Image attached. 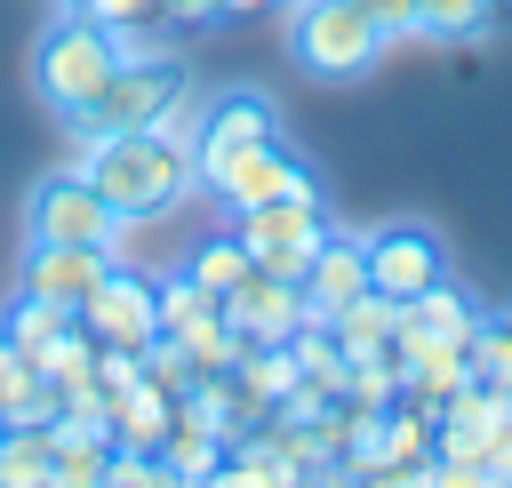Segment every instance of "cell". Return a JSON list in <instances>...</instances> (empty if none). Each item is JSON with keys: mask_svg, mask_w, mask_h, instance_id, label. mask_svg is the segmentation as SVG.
Returning a JSON list of instances; mask_svg holds the SVG:
<instances>
[{"mask_svg": "<svg viewBox=\"0 0 512 488\" xmlns=\"http://www.w3.org/2000/svg\"><path fill=\"white\" fill-rule=\"evenodd\" d=\"M80 176L104 192V208L120 224H152L176 216L200 176H192V128L160 120V128H120V136H80Z\"/></svg>", "mask_w": 512, "mask_h": 488, "instance_id": "6da1fadb", "label": "cell"}, {"mask_svg": "<svg viewBox=\"0 0 512 488\" xmlns=\"http://www.w3.org/2000/svg\"><path fill=\"white\" fill-rule=\"evenodd\" d=\"M192 112H200L192 104V72L168 48H144V56H120L112 80L64 120H72V136H120V128H160V120L192 128Z\"/></svg>", "mask_w": 512, "mask_h": 488, "instance_id": "7a4b0ae2", "label": "cell"}, {"mask_svg": "<svg viewBox=\"0 0 512 488\" xmlns=\"http://www.w3.org/2000/svg\"><path fill=\"white\" fill-rule=\"evenodd\" d=\"M112 64H120L112 24L80 16V8H64V16L40 32V48H32V80H40V96H48L56 112H80V104L112 80Z\"/></svg>", "mask_w": 512, "mask_h": 488, "instance_id": "3957f363", "label": "cell"}, {"mask_svg": "<svg viewBox=\"0 0 512 488\" xmlns=\"http://www.w3.org/2000/svg\"><path fill=\"white\" fill-rule=\"evenodd\" d=\"M288 48L312 80H360L384 56V32L352 0H288Z\"/></svg>", "mask_w": 512, "mask_h": 488, "instance_id": "277c9868", "label": "cell"}, {"mask_svg": "<svg viewBox=\"0 0 512 488\" xmlns=\"http://www.w3.org/2000/svg\"><path fill=\"white\" fill-rule=\"evenodd\" d=\"M232 232H240V248H248L264 272L304 280L312 248L328 240V208H320V200H264V208H232Z\"/></svg>", "mask_w": 512, "mask_h": 488, "instance_id": "5b68a950", "label": "cell"}, {"mask_svg": "<svg viewBox=\"0 0 512 488\" xmlns=\"http://www.w3.org/2000/svg\"><path fill=\"white\" fill-rule=\"evenodd\" d=\"M208 192H216L224 208H264V200H320V176H312L304 152H288L280 136H264V144L232 152V160L208 176Z\"/></svg>", "mask_w": 512, "mask_h": 488, "instance_id": "8992f818", "label": "cell"}, {"mask_svg": "<svg viewBox=\"0 0 512 488\" xmlns=\"http://www.w3.org/2000/svg\"><path fill=\"white\" fill-rule=\"evenodd\" d=\"M32 240H72V248H112L120 256V216L104 208V192L80 168H56L48 184H32Z\"/></svg>", "mask_w": 512, "mask_h": 488, "instance_id": "52a82bcc", "label": "cell"}, {"mask_svg": "<svg viewBox=\"0 0 512 488\" xmlns=\"http://www.w3.org/2000/svg\"><path fill=\"white\" fill-rule=\"evenodd\" d=\"M272 120H280V112H272V96H264V88H224V96H208V104L192 112V176H200V192H208V176H216L232 152H248V144H264V136H280Z\"/></svg>", "mask_w": 512, "mask_h": 488, "instance_id": "ba28073f", "label": "cell"}, {"mask_svg": "<svg viewBox=\"0 0 512 488\" xmlns=\"http://www.w3.org/2000/svg\"><path fill=\"white\" fill-rule=\"evenodd\" d=\"M80 328H88L96 344H128V352H144V344L160 336V280L136 272V264H112V272L96 280V296L80 304Z\"/></svg>", "mask_w": 512, "mask_h": 488, "instance_id": "9c48e42d", "label": "cell"}, {"mask_svg": "<svg viewBox=\"0 0 512 488\" xmlns=\"http://www.w3.org/2000/svg\"><path fill=\"white\" fill-rule=\"evenodd\" d=\"M440 272H448V248H440L424 224H384V232H368V288H376V296L408 304V296H424Z\"/></svg>", "mask_w": 512, "mask_h": 488, "instance_id": "30bf717a", "label": "cell"}, {"mask_svg": "<svg viewBox=\"0 0 512 488\" xmlns=\"http://www.w3.org/2000/svg\"><path fill=\"white\" fill-rule=\"evenodd\" d=\"M224 320L240 328V344H288L304 328V288L280 280V272H264V264H248L240 288L224 296Z\"/></svg>", "mask_w": 512, "mask_h": 488, "instance_id": "8fae6325", "label": "cell"}, {"mask_svg": "<svg viewBox=\"0 0 512 488\" xmlns=\"http://www.w3.org/2000/svg\"><path fill=\"white\" fill-rule=\"evenodd\" d=\"M104 272H112V248H72V240H32L24 248V296H48L64 312H80Z\"/></svg>", "mask_w": 512, "mask_h": 488, "instance_id": "7c38bea8", "label": "cell"}, {"mask_svg": "<svg viewBox=\"0 0 512 488\" xmlns=\"http://www.w3.org/2000/svg\"><path fill=\"white\" fill-rule=\"evenodd\" d=\"M304 320H336L360 288H368V232H336L328 224V240L312 248V264H304Z\"/></svg>", "mask_w": 512, "mask_h": 488, "instance_id": "4fadbf2b", "label": "cell"}, {"mask_svg": "<svg viewBox=\"0 0 512 488\" xmlns=\"http://www.w3.org/2000/svg\"><path fill=\"white\" fill-rule=\"evenodd\" d=\"M424 464H432V408L400 392V400L376 416V480L408 488V480H424Z\"/></svg>", "mask_w": 512, "mask_h": 488, "instance_id": "5bb4252c", "label": "cell"}, {"mask_svg": "<svg viewBox=\"0 0 512 488\" xmlns=\"http://www.w3.org/2000/svg\"><path fill=\"white\" fill-rule=\"evenodd\" d=\"M104 464H112V432H104V424L48 416V480H64V488H96Z\"/></svg>", "mask_w": 512, "mask_h": 488, "instance_id": "9a60e30c", "label": "cell"}, {"mask_svg": "<svg viewBox=\"0 0 512 488\" xmlns=\"http://www.w3.org/2000/svg\"><path fill=\"white\" fill-rule=\"evenodd\" d=\"M168 416H176V400H168V392H152V384L136 376L128 392H112V416H104V432H112V448H144V456H160V440H168Z\"/></svg>", "mask_w": 512, "mask_h": 488, "instance_id": "2e32d148", "label": "cell"}, {"mask_svg": "<svg viewBox=\"0 0 512 488\" xmlns=\"http://www.w3.org/2000/svg\"><path fill=\"white\" fill-rule=\"evenodd\" d=\"M40 416H56V392H48V376L0 336V424H40Z\"/></svg>", "mask_w": 512, "mask_h": 488, "instance_id": "e0dca14e", "label": "cell"}, {"mask_svg": "<svg viewBox=\"0 0 512 488\" xmlns=\"http://www.w3.org/2000/svg\"><path fill=\"white\" fill-rule=\"evenodd\" d=\"M392 320H400V304L392 296H376V288H360L328 328H336V344H344V360L352 352H376V344H392Z\"/></svg>", "mask_w": 512, "mask_h": 488, "instance_id": "ac0fdd59", "label": "cell"}, {"mask_svg": "<svg viewBox=\"0 0 512 488\" xmlns=\"http://www.w3.org/2000/svg\"><path fill=\"white\" fill-rule=\"evenodd\" d=\"M464 368H472V384L512 392V312H480V328L464 344Z\"/></svg>", "mask_w": 512, "mask_h": 488, "instance_id": "d6986e66", "label": "cell"}, {"mask_svg": "<svg viewBox=\"0 0 512 488\" xmlns=\"http://www.w3.org/2000/svg\"><path fill=\"white\" fill-rule=\"evenodd\" d=\"M248 264H256V256L240 248V232H216V240H200V248L184 256V272H192V280H200V288H208L216 304H224V296L240 288V272H248Z\"/></svg>", "mask_w": 512, "mask_h": 488, "instance_id": "ffe728a7", "label": "cell"}, {"mask_svg": "<svg viewBox=\"0 0 512 488\" xmlns=\"http://www.w3.org/2000/svg\"><path fill=\"white\" fill-rule=\"evenodd\" d=\"M32 368L48 376V392H56V384H80V376H96V336H88L80 320H64V328L32 352Z\"/></svg>", "mask_w": 512, "mask_h": 488, "instance_id": "44dd1931", "label": "cell"}, {"mask_svg": "<svg viewBox=\"0 0 512 488\" xmlns=\"http://www.w3.org/2000/svg\"><path fill=\"white\" fill-rule=\"evenodd\" d=\"M504 16V0H416V32L432 40H480Z\"/></svg>", "mask_w": 512, "mask_h": 488, "instance_id": "7402d4cb", "label": "cell"}, {"mask_svg": "<svg viewBox=\"0 0 512 488\" xmlns=\"http://www.w3.org/2000/svg\"><path fill=\"white\" fill-rule=\"evenodd\" d=\"M64 320H80V312H64V304H48V296H24V288H16V304L0 312V336H8V344L32 360V352H40V344H48Z\"/></svg>", "mask_w": 512, "mask_h": 488, "instance_id": "603a6c76", "label": "cell"}, {"mask_svg": "<svg viewBox=\"0 0 512 488\" xmlns=\"http://www.w3.org/2000/svg\"><path fill=\"white\" fill-rule=\"evenodd\" d=\"M176 344L192 352V368H200V376H208V368H232V360H240V328L224 320V304H208V312H200L192 328H176Z\"/></svg>", "mask_w": 512, "mask_h": 488, "instance_id": "cb8c5ba5", "label": "cell"}, {"mask_svg": "<svg viewBox=\"0 0 512 488\" xmlns=\"http://www.w3.org/2000/svg\"><path fill=\"white\" fill-rule=\"evenodd\" d=\"M0 480H8V488L48 480V416H40V424H8V432H0Z\"/></svg>", "mask_w": 512, "mask_h": 488, "instance_id": "d4e9b609", "label": "cell"}, {"mask_svg": "<svg viewBox=\"0 0 512 488\" xmlns=\"http://www.w3.org/2000/svg\"><path fill=\"white\" fill-rule=\"evenodd\" d=\"M192 376H200V368H192V352H184L176 336H152V344H144V384H152V392L176 400V392H192Z\"/></svg>", "mask_w": 512, "mask_h": 488, "instance_id": "484cf974", "label": "cell"}, {"mask_svg": "<svg viewBox=\"0 0 512 488\" xmlns=\"http://www.w3.org/2000/svg\"><path fill=\"white\" fill-rule=\"evenodd\" d=\"M512 480V392H496V408H488V488H504Z\"/></svg>", "mask_w": 512, "mask_h": 488, "instance_id": "4316f807", "label": "cell"}, {"mask_svg": "<svg viewBox=\"0 0 512 488\" xmlns=\"http://www.w3.org/2000/svg\"><path fill=\"white\" fill-rule=\"evenodd\" d=\"M352 8H368V24L384 32V48L416 40V0H352Z\"/></svg>", "mask_w": 512, "mask_h": 488, "instance_id": "83f0119b", "label": "cell"}, {"mask_svg": "<svg viewBox=\"0 0 512 488\" xmlns=\"http://www.w3.org/2000/svg\"><path fill=\"white\" fill-rule=\"evenodd\" d=\"M72 8H80V16H96V24H112V32L152 16V0H72Z\"/></svg>", "mask_w": 512, "mask_h": 488, "instance_id": "f1b7e54d", "label": "cell"}, {"mask_svg": "<svg viewBox=\"0 0 512 488\" xmlns=\"http://www.w3.org/2000/svg\"><path fill=\"white\" fill-rule=\"evenodd\" d=\"M200 16H248V8H264V0H192Z\"/></svg>", "mask_w": 512, "mask_h": 488, "instance_id": "f546056e", "label": "cell"}, {"mask_svg": "<svg viewBox=\"0 0 512 488\" xmlns=\"http://www.w3.org/2000/svg\"><path fill=\"white\" fill-rule=\"evenodd\" d=\"M0 432H8V424H0Z\"/></svg>", "mask_w": 512, "mask_h": 488, "instance_id": "4dcf8cb0", "label": "cell"}]
</instances>
